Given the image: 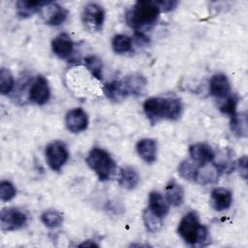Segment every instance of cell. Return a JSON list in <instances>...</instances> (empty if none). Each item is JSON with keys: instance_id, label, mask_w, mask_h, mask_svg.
Here are the masks:
<instances>
[{"instance_id": "1", "label": "cell", "mask_w": 248, "mask_h": 248, "mask_svg": "<svg viewBox=\"0 0 248 248\" xmlns=\"http://www.w3.org/2000/svg\"><path fill=\"white\" fill-rule=\"evenodd\" d=\"M143 111L151 123L162 119L176 120L182 113V104L174 97H151L143 103Z\"/></svg>"}, {"instance_id": "2", "label": "cell", "mask_w": 248, "mask_h": 248, "mask_svg": "<svg viewBox=\"0 0 248 248\" xmlns=\"http://www.w3.org/2000/svg\"><path fill=\"white\" fill-rule=\"evenodd\" d=\"M161 9L157 1H139L125 15L126 23L135 30L153 25L159 18Z\"/></svg>"}, {"instance_id": "3", "label": "cell", "mask_w": 248, "mask_h": 248, "mask_svg": "<svg viewBox=\"0 0 248 248\" xmlns=\"http://www.w3.org/2000/svg\"><path fill=\"white\" fill-rule=\"evenodd\" d=\"M177 232L190 245H205L208 243V230L201 224L199 215L195 211H190L182 217L178 224Z\"/></svg>"}, {"instance_id": "4", "label": "cell", "mask_w": 248, "mask_h": 248, "mask_svg": "<svg viewBox=\"0 0 248 248\" xmlns=\"http://www.w3.org/2000/svg\"><path fill=\"white\" fill-rule=\"evenodd\" d=\"M86 164L97 174L101 181L111 178L116 166L111 156L104 149L94 147L86 157Z\"/></svg>"}, {"instance_id": "5", "label": "cell", "mask_w": 248, "mask_h": 248, "mask_svg": "<svg viewBox=\"0 0 248 248\" xmlns=\"http://www.w3.org/2000/svg\"><path fill=\"white\" fill-rule=\"evenodd\" d=\"M69 158V152L64 142L54 140L48 143L46 147V160L48 167L54 170L59 171L66 164Z\"/></svg>"}, {"instance_id": "6", "label": "cell", "mask_w": 248, "mask_h": 248, "mask_svg": "<svg viewBox=\"0 0 248 248\" xmlns=\"http://www.w3.org/2000/svg\"><path fill=\"white\" fill-rule=\"evenodd\" d=\"M81 20L86 30L89 32H99L102 30L105 12L102 6L96 3L87 4L82 11Z\"/></svg>"}, {"instance_id": "7", "label": "cell", "mask_w": 248, "mask_h": 248, "mask_svg": "<svg viewBox=\"0 0 248 248\" xmlns=\"http://www.w3.org/2000/svg\"><path fill=\"white\" fill-rule=\"evenodd\" d=\"M27 221L26 214L17 208H4L0 213L1 229L5 232L22 228Z\"/></svg>"}, {"instance_id": "8", "label": "cell", "mask_w": 248, "mask_h": 248, "mask_svg": "<svg viewBox=\"0 0 248 248\" xmlns=\"http://www.w3.org/2000/svg\"><path fill=\"white\" fill-rule=\"evenodd\" d=\"M39 13L41 14L45 22L52 26L60 25L68 16V11L59 4L53 2H46Z\"/></svg>"}, {"instance_id": "9", "label": "cell", "mask_w": 248, "mask_h": 248, "mask_svg": "<svg viewBox=\"0 0 248 248\" xmlns=\"http://www.w3.org/2000/svg\"><path fill=\"white\" fill-rule=\"evenodd\" d=\"M50 96L48 82L44 76H38L29 90V99L36 105L46 104Z\"/></svg>"}, {"instance_id": "10", "label": "cell", "mask_w": 248, "mask_h": 248, "mask_svg": "<svg viewBox=\"0 0 248 248\" xmlns=\"http://www.w3.org/2000/svg\"><path fill=\"white\" fill-rule=\"evenodd\" d=\"M65 123L71 133H80L88 126V116L82 108H77L68 111L65 117Z\"/></svg>"}, {"instance_id": "11", "label": "cell", "mask_w": 248, "mask_h": 248, "mask_svg": "<svg viewBox=\"0 0 248 248\" xmlns=\"http://www.w3.org/2000/svg\"><path fill=\"white\" fill-rule=\"evenodd\" d=\"M51 49L57 57L67 59L73 53L74 43L67 33H60L52 40Z\"/></svg>"}, {"instance_id": "12", "label": "cell", "mask_w": 248, "mask_h": 248, "mask_svg": "<svg viewBox=\"0 0 248 248\" xmlns=\"http://www.w3.org/2000/svg\"><path fill=\"white\" fill-rule=\"evenodd\" d=\"M209 91L217 99L228 98L231 93V83L228 77L224 74L214 75L209 81Z\"/></svg>"}, {"instance_id": "13", "label": "cell", "mask_w": 248, "mask_h": 248, "mask_svg": "<svg viewBox=\"0 0 248 248\" xmlns=\"http://www.w3.org/2000/svg\"><path fill=\"white\" fill-rule=\"evenodd\" d=\"M189 153L192 158V161L200 166L205 165L213 161L215 157L214 150L206 143L198 142L190 145Z\"/></svg>"}, {"instance_id": "14", "label": "cell", "mask_w": 248, "mask_h": 248, "mask_svg": "<svg viewBox=\"0 0 248 248\" xmlns=\"http://www.w3.org/2000/svg\"><path fill=\"white\" fill-rule=\"evenodd\" d=\"M121 81L129 96H140L143 94L147 85L146 78L140 74L126 76Z\"/></svg>"}, {"instance_id": "15", "label": "cell", "mask_w": 248, "mask_h": 248, "mask_svg": "<svg viewBox=\"0 0 248 248\" xmlns=\"http://www.w3.org/2000/svg\"><path fill=\"white\" fill-rule=\"evenodd\" d=\"M232 202V196L227 188L218 187L211 192L210 203L216 211H224L230 208Z\"/></svg>"}, {"instance_id": "16", "label": "cell", "mask_w": 248, "mask_h": 248, "mask_svg": "<svg viewBox=\"0 0 248 248\" xmlns=\"http://www.w3.org/2000/svg\"><path fill=\"white\" fill-rule=\"evenodd\" d=\"M222 168L213 164L212 162L207 163L205 165H202L200 168H198L196 181L203 185L215 183L218 180Z\"/></svg>"}, {"instance_id": "17", "label": "cell", "mask_w": 248, "mask_h": 248, "mask_svg": "<svg viewBox=\"0 0 248 248\" xmlns=\"http://www.w3.org/2000/svg\"><path fill=\"white\" fill-rule=\"evenodd\" d=\"M137 152L140 157L148 164H152L156 161L157 154V142L153 139H141L137 143Z\"/></svg>"}, {"instance_id": "18", "label": "cell", "mask_w": 248, "mask_h": 248, "mask_svg": "<svg viewBox=\"0 0 248 248\" xmlns=\"http://www.w3.org/2000/svg\"><path fill=\"white\" fill-rule=\"evenodd\" d=\"M156 216L163 219L169 213V203L158 191H152L148 197L147 206Z\"/></svg>"}, {"instance_id": "19", "label": "cell", "mask_w": 248, "mask_h": 248, "mask_svg": "<svg viewBox=\"0 0 248 248\" xmlns=\"http://www.w3.org/2000/svg\"><path fill=\"white\" fill-rule=\"evenodd\" d=\"M103 91L107 98L112 102H120L129 96L121 80H113L106 83Z\"/></svg>"}, {"instance_id": "20", "label": "cell", "mask_w": 248, "mask_h": 248, "mask_svg": "<svg viewBox=\"0 0 248 248\" xmlns=\"http://www.w3.org/2000/svg\"><path fill=\"white\" fill-rule=\"evenodd\" d=\"M118 182L121 187L127 190H133L138 186L140 176L132 167H124L120 170Z\"/></svg>"}, {"instance_id": "21", "label": "cell", "mask_w": 248, "mask_h": 248, "mask_svg": "<svg viewBox=\"0 0 248 248\" xmlns=\"http://www.w3.org/2000/svg\"><path fill=\"white\" fill-rule=\"evenodd\" d=\"M166 200L171 206H180L184 201V190L175 181H170L166 187Z\"/></svg>"}, {"instance_id": "22", "label": "cell", "mask_w": 248, "mask_h": 248, "mask_svg": "<svg viewBox=\"0 0 248 248\" xmlns=\"http://www.w3.org/2000/svg\"><path fill=\"white\" fill-rule=\"evenodd\" d=\"M46 2L43 1H17L16 11L21 17H28L33 14L40 12Z\"/></svg>"}, {"instance_id": "23", "label": "cell", "mask_w": 248, "mask_h": 248, "mask_svg": "<svg viewBox=\"0 0 248 248\" xmlns=\"http://www.w3.org/2000/svg\"><path fill=\"white\" fill-rule=\"evenodd\" d=\"M142 220H143L145 229L152 233L157 232L163 225V222H162L163 219L156 216L148 207H146L142 213Z\"/></svg>"}, {"instance_id": "24", "label": "cell", "mask_w": 248, "mask_h": 248, "mask_svg": "<svg viewBox=\"0 0 248 248\" xmlns=\"http://www.w3.org/2000/svg\"><path fill=\"white\" fill-rule=\"evenodd\" d=\"M231 130L237 137L247 136V119L245 114H233L231 116Z\"/></svg>"}, {"instance_id": "25", "label": "cell", "mask_w": 248, "mask_h": 248, "mask_svg": "<svg viewBox=\"0 0 248 248\" xmlns=\"http://www.w3.org/2000/svg\"><path fill=\"white\" fill-rule=\"evenodd\" d=\"M111 46L115 53L123 54L128 52L132 47V40L124 34H117L112 38Z\"/></svg>"}, {"instance_id": "26", "label": "cell", "mask_w": 248, "mask_h": 248, "mask_svg": "<svg viewBox=\"0 0 248 248\" xmlns=\"http://www.w3.org/2000/svg\"><path fill=\"white\" fill-rule=\"evenodd\" d=\"M41 221L47 228L55 229L62 225L63 215L57 210H46L41 215Z\"/></svg>"}, {"instance_id": "27", "label": "cell", "mask_w": 248, "mask_h": 248, "mask_svg": "<svg viewBox=\"0 0 248 248\" xmlns=\"http://www.w3.org/2000/svg\"><path fill=\"white\" fill-rule=\"evenodd\" d=\"M198 166L195 162L185 160L178 166V173L181 177L189 181H196L198 173Z\"/></svg>"}, {"instance_id": "28", "label": "cell", "mask_w": 248, "mask_h": 248, "mask_svg": "<svg viewBox=\"0 0 248 248\" xmlns=\"http://www.w3.org/2000/svg\"><path fill=\"white\" fill-rule=\"evenodd\" d=\"M85 66L91 75L97 79L101 80L103 78V63L102 60L96 55H89L84 59Z\"/></svg>"}, {"instance_id": "29", "label": "cell", "mask_w": 248, "mask_h": 248, "mask_svg": "<svg viewBox=\"0 0 248 248\" xmlns=\"http://www.w3.org/2000/svg\"><path fill=\"white\" fill-rule=\"evenodd\" d=\"M15 85L14 78L9 70L1 68L0 70V92L3 95L9 94Z\"/></svg>"}, {"instance_id": "30", "label": "cell", "mask_w": 248, "mask_h": 248, "mask_svg": "<svg viewBox=\"0 0 248 248\" xmlns=\"http://www.w3.org/2000/svg\"><path fill=\"white\" fill-rule=\"evenodd\" d=\"M16 194V190L13 183L3 180L0 183V199L2 202L11 201Z\"/></svg>"}, {"instance_id": "31", "label": "cell", "mask_w": 248, "mask_h": 248, "mask_svg": "<svg viewBox=\"0 0 248 248\" xmlns=\"http://www.w3.org/2000/svg\"><path fill=\"white\" fill-rule=\"evenodd\" d=\"M236 106H237V98L234 96H229L228 98H226V101L220 106V110L225 114L232 116L233 114L236 113L235 112Z\"/></svg>"}, {"instance_id": "32", "label": "cell", "mask_w": 248, "mask_h": 248, "mask_svg": "<svg viewBox=\"0 0 248 248\" xmlns=\"http://www.w3.org/2000/svg\"><path fill=\"white\" fill-rule=\"evenodd\" d=\"M158 5L161 9V12H169L173 10L176 5L178 4L176 1H170V0H166V1H157Z\"/></svg>"}]
</instances>
